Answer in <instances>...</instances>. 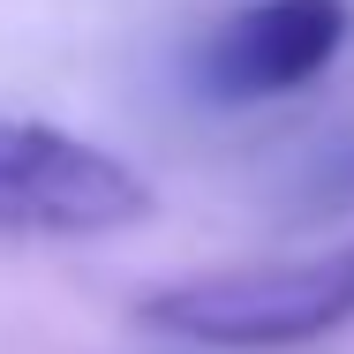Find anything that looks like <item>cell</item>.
<instances>
[{
  "label": "cell",
  "instance_id": "obj_1",
  "mask_svg": "<svg viewBox=\"0 0 354 354\" xmlns=\"http://www.w3.org/2000/svg\"><path fill=\"white\" fill-rule=\"evenodd\" d=\"M136 317L151 332L196 339V347H309L324 332L354 324V241L317 249V257H279V264H226L196 272L158 294H143Z\"/></svg>",
  "mask_w": 354,
  "mask_h": 354
},
{
  "label": "cell",
  "instance_id": "obj_2",
  "mask_svg": "<svg viewBox=\"0 0 354 354\" xmlns=\"http://www.w3.org/2000/svg\"><path fill=\"white\" fill-rule=\"evenodd\" d=\"M158 212L151 181L53 121H0V226L15 234H121Z\"/></svg>",
  "mask_w": 354,
  "mask_h": 354
},
{
  "label": "cell",
  "instance_id": "obj_3",
  "mask_svg": "<svg viewBox=\"0 0 354 354\" xmlns=\"http://www.w3.org/2000/svg\"><path fill=\"white\" fill-rule=\"evenodd\" d=\"M347 0H257L204 46V91L226 106L286 98L339 61Z\"/></svg>",
  "mask_w": 354,
  "mask_h": 354
}]
</instances>
